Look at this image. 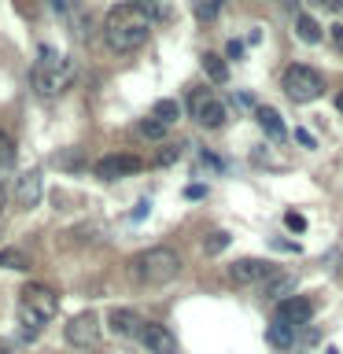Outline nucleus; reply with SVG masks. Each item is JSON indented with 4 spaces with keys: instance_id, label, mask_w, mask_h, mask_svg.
I'll return each instance as SVG.
<instances>
[{
    "instance_id": "obj_5",
    "label": "nucleus",
    "mask_w": 343,
    "mask_h": 354,
    "mask_svg": "<svg viewBox=\"0 0 343 354\" xmlns=\"http://www.w3.org/2000/svg\"><path fill=\"white\" fill-rule=\"evenodd\" d=\"M19 295H22L19 306H22V310H33V314H37L44 325H48V321L55 317V310H59V295H55L48 284H26Z\"/></svg>"
},
{
    "instance_id": "obj_11",
    "label": "nucleus",
    "mask_w": 343,
    "mask_h": 354,
    "mask_svg": "<svg viewBox=\"0 0 343 354\" xmlns=\"http://www.w3.org/2000/svg\"><path fill=\"white\" fill-rule=\"evenodd\" d=\"M96 336H100V321H96L93 310L71 317V325H66V343H74V347H89Z\"/></svg>"
},
{
    "instance_id": "obj_36",
    "label": "nucleus",
    "mask_w": 343,
    "mask_h": 354,
    "mask_svg": "<svg viewBox=\"0 0 343 354\" xmlns=\"http://www.w3.org/2000/svg\"><path fill=\"white\" fill-rule=\"evenodd\" d=\"M151 4H163V0H151Z\"/></svg>"
},
{
    "instance_id": "obj_27",
    "label": "nucleus",
    "mask_w": 343,
    "mask_h": 354,
    "mask_svg": "<svg viewBox=\"0 0 343 354\" xmlns=\"http://www.w3.org/2000/svg\"><path fill=\"white\" fill-rule=\"evenodd\" d=\"M295 140L303 144V148H314V137H310V129H295Z\"/></svg>"
},
{
    "instance_id": "obj_25",
    "label": "nucleus",
    "mask_w": 343,
    "mask_h": 354,
    "mask_svg": "<svg viewBox=\"0 0 343 354\" xmlns=\"http://www.w3.org/2000/svg\"><path fill=\"white\" fill-rule=\"evenodd\" d=\"M177 155H181V148H177V144H166V148L159 151V162L166 166V162H174V159H177Z\"/></svg>"
},
{
    "instance_id": "obj_6",
    "label": "nucleus",
    "mask_w": 343,
    "mask_h": 354,
    "mask_svg": "<svg viewBox=\"0 0 343 354\" xmlns=\"http://www.w3.org/2000/svg\"><path fill=\"white\" fill-rule=\"evenodd\" d=\"M188 111H192V118L203 129H218L221 122H225V107H221V100H214L210 93H203V88L188 96Z\"/></svg>"
},
{
    "instance_id": "obj_1",
    "label": "nucleus",
    "mask_w": 343,
    "mask_h": 354,
    "mask_svg": "<svg viewBox=\"0 0 343 354\" xmlns=\"http://www.w3.org/2000/svg\"><path fill=\"white\" fill-rule=\"evenodd\" d=\"M148 33H151V19L140 4H118V8H111L107 19H104V41H107V48H115V52L140 48V44L148 41Z\"/></svg>"
},
{
    "instance_id": "obj_4",
    "label": "nucleus",
    "mask_w": 343,
    "mask_h": 354,
    "mask_svg": "<svg viewBox=\"0 0 343 354\" xmlns=\"http://www.w3.org/2000/svg\"><path fill=\"white\" fill-rule=\"evenodd\" d=\"M284 93L295 100V104H306V100H317L325 96V77L310 66H288L284 74Z\"/></svg>"
},
{
    "instance_id": "obj_23",
    "label": "nucleus",
    "mask_w": 343,
    "mask_h": 354,
    "mask_svg": "<svg viewBox=\"0 0 343 354\" xmlns=\"http://www.w3.org/2000/svg\"><path fill=\"white\" fill-rule=\"evenodd\" d=\"M140 133H144V137H148V140H163L166 126H163L159 118H144V122H140Z\"/></svg>"
},
{
    "instance_id": "obj_8",
    "label": "nucleus",
    "mask_w": 343,
    "mask_h": 354,
    "mask_svg": "<svg viewBox=\"0 0 343 354\" xmlns=\"http://www.w3.org/2000/svg\"><path fill=\"white\" fill-rule=\"evenodd\" d=\"M310 317H314V303H310L306 295H288L281 299V310H277V321H284V325H310Z\"/></svg>"
},
{
    "instance_id": "obj_7",
    "label": "nucleus",
    "mask_w": 343,
    "mask_h": 354,
    "mask_svg": "<svg viewBox=\"0 0 343 354\" xmlns=\"http://www.w3.org/2000/svg\"><path fill=\"white\" fill-rule=\"evenodd\" d=\"M266 277H273V266L266 259H237L229 266V281L232 284H259Z\"/></svg>"
},
{
    "instance_id": "obj_2",
    "label": "nucleus",
    "mask_w": 343,
    "mask_h": 354,
    "mask_svg": "<svg viewBox=\"0 0 343 354\" xmlns=\"http://www.w3.org/2000/svg\"><path fill=\"white\" fill-rule=\"evenodd\" d=\"M129 273L140 284H170L181 273V254L174 248H148L129 262Z\"/></svg>"
},
{
    "instance_id": "obj_33",
    "label": "nucleus",
    "mask_w": 343,
    "mask_h": 354,
    "mask_svg": "<svg viewBox=\"0 0 343 354\" xmlns=\"http://www.w3.org/2000/svg\"><path fill=\"white\" fill-rule=\"evenodd\" d=\"M4 199H8V192H4V185H0V210H4Z\"/></svg>"
},
{
    "instance_id": "obj_15",
    "label": "nucleus",
    "mask_w": 343,
    "mask_h": 354,
    "mask_svg": "<svg viewBox=\"0 0 343 354\" xmlns=\"http://www.w3.org/2000/svg\"><path fill=\"white\" fill-rule=\"evenodd\" d=\"M266 339H270V347L288 351V347L295 343V328H292V325H284V321H273L270 332H266Z\"/></svg>"
},
{
    "instance_id": "obj_22",
    "label": "nucleus",
    "mask_w": 343,
    "mask_h": 354,
    "mask_svg": "<svg viewBox=\"0 0 343 354\" xmlns=\"http://www.w3.org/2000/svg\"><path fill=\"white\" fill-rule=\"evenodd\" d=\"M225 248H229V232H210L207 243H203L207 254H218V251H225Z\"/></svg>"
},
{
    "instance_id": "obj_32",
    "label": "nucleus",
    "mask_w": 343,
    "mask_h": 354,
    "mask_svg": "<svg viewBox=\"0 0 343 354\" xmlns=\"http://www.w3.org/2000/svg\"><path fill=\"white\" fill-rule=\"evenodd\" d=\"M295 4H299V0H281V8H284V11H295Z\"/></svg>"
},
{
    "instance_id": "obj_17",
    "label": "nucleus",
    "mask_w": 343,
    "mask_h": 354,
    "mask_svg": "<svg viewBox=\"0 0 343 354\" xmlns=\"http://www.w3.org/2000/svg\"><path fill=\"white\" fill-rule=\"evenodd\" d=\"M295 33H299V41H306V44H317L321 37H325V33H321V26L310 15H299L295 19Z\"/></svg>"
},
{
    "instance_id": "obj_10",
    "label": "nucleus",
    "mask_w": 343,
    "mask_h": 354,
    "mask_svg": "<svg viewBox=\"0 0 343 354\" xmlns=\"http://www.w3.org/2000/svg\"><path fill=\"white\" fill-rule=\"evenodd\" d=\"M140 339H144V347H148L151 354H177V336L166 325L148 321V325L140 328Z\"/></svg>"
},
{
    "instance_id": "obj_21",
    "label": "nucleus",
    "mask_w": 343,
    "mask_h": 354,
    "mask_svg": "<svg viewBox=\"0 0 343 354\" xmlns=\"http://www.w3.org/2000/svg\"><path fill=\"white\" fill-rule=\"evenodd\" d=\"M295 288V277H273L270 284H266V295L270 299H281V295H288Z\"/></svg>"
},
{
    "instance_id": "obj_14",
    "label": "nucleus",
    "mask_w": 343,
    "mask_h": 354,
    "mask_svg": "<svg viewBox=\"0 0 343 354\" xmlns=\"http://www.w3.org/2000/svg\"><path fill=\"white\" fill-rule=\"evenodd\" d=\"M254 118H259V126L270 133V137H277V140H284V118L277 115L273 107H266V104H259L254 107Z\"/></svg>"
},
{
    "instance_id": "obj_31",
    "label": "nucleus",
    "mask_w": 343,
    "mask_h": 354,
    "mask_svg": "<svg viewBox=\"0 0 343 354\" xmlns=\"http://www.w3.org/2000/svg\"><path fill=\"white\" fill-rule=\"evenodd\" d=\"M203 192H207V188H203V185H192V188H188V192H185V196H188V199H199V196H203Z\"/></svg>"
},
{
    "instance_id": "obj_29",
    "label": "nucleus",
    "mask_w": 343,
    "mask_h": 354,
    "mask_svg": "<svg viewBox=\"0 0 343 354\" xmlns=\"http://www.w3.org/2000/svg\"><path fill=\"white\" fill-rule=\"evenodd\" d=\"M328 37H332V44H336V48L343 52V26H332V33H328Z\"/></svg>"
},
{
    "instance_id": "obj_9",
    "label": "nucleus",
    "mask_w": 343,
    "mask_h": 354,
    "mask_svg": "<svg viewBox=\"0 0 343 354\" xmlns=\"http://www.w3.org/2000/svg\"><path fill=\"white\" fill-rule=\"evenodd\" d=\"M137 170H140L137 155H107V159L96 162V177H104V181H118V177H129Z\"/></svg>"
},
{
    "instance_id": "obj_28",
    "label": "nucleus",
    "mask_w": 343,
    "mask_h": 354,
    "mask_svg": "<svg viewBox=\"0 0 343 354\" xmlns=\"http://www.w3.org/2000/svg\"><path fill=\"white\" fill-rule=\"evenodd\" d=\"M240 52H243V44H240V41H229V48H225L229 59H240Z\"/></svg>"
},
{
    "instance_id": "obj_35",
    "label": "nucleus",
    "mask_w": 343,
    "mask_h": 354,
    "mask_svg": "<svg viewBox=\"0 0 343 354\" xmlns=\"http://www.w3.org/2000/svg\"><path fill=\"white\" fill-rule=\"evenodd\" d=\"M336 107H340V111H343V93H340V96H336Z\"/></svg>"
},
{
    "instance_id": "obj_24",
    "label": "nucleus",
    "mask_w": 343,
    "mask_h": 354,
    "mask_svg": "<svg viewBox=\"0 0 343 354\" xmlns=\"http://www.w3.org/2000/svg\"><path fill=\"white\" fill-rule=\"evenodd\" d=\"M218 11H221V0H199V4H196V15L203 19V22H210Z\"/></svg>"
},
{
    "instance_id": "obj_20",
    "label": "nucleus",
    "mask_w": 343,
    "mask_h": 354,
    "mask_svg": "<svg viewBox=\"0 0 343 354\" xmlns=\"http://www.w3.org/2000/svg\"><path fill=\"white\" fill-rule=\"evenodd\" d=\"M15 166V140L0 129V170H11Z\"/></svg>"
},
{
    "instance_id": "obj_3",
    "label": "nucleus",
    "mask_w": 343,
    "mask_h": 354,
    "mask_svg": "<svg viewBox=\"0 0 343 354\" xmlns=\"http://www.w3.org/2000/svg\"><path fill=\"white\" fill-rule=\"evenodd\" d=\"M30 77H33V88H37L41 96H59L63 88H71V82H74V63L66 59V55H55L52 48H44Z\"/></svg>"
},
{
    "instance_id": "obj_16",
    "label": "nucleus",
    "mask_w": 343,
    "mask_h": 354,
    "mask_svg": "<svg viewBox=\"0 0 343 354\" xmlns=\"http://www.w3.org/2000/svg\"><path fill=\"white\" fill-rule=\"evenodd\" d=\"M203 71H207V77L210 82H229V66H225V59L221 55H214V52H203Z\"/></svg>"
},
{
    "instance_id": "obj_18",
    "label": "nucleus",
    "mask_w": 343,
    "mask_h": 354,
    "mask_svg": "<svg viewBox=\"0 0 343 354\" xmlns=\"http://www.w3.org/2000/svg\"><path fill=\"white\" fill-rule=\"evenodd\" d=\"M0 266H4V270H15V273H26L30 270V259L19 248H4V251H0Z\"/></svg>"
},
{
    "instance_id": "obj_30",
    "label": "nucleus",
    "mask_w": 343,
    "mask_h": 354,
    "mask_svg": "<svg viewBox=\"0 0 343 354\" xmlns=\"http://www.w3.org/2000/svg\"><path fill=\"white\" fill-rule=\"evenodd\" d=\"M317 8H328V11H336V8H343V0H314Z\"/></svg>"
},
{
    "instance_id": "obj_34",
    "label": "nucleus",
    "mask_w": 343,
    "mask_h": 354,
    "mask_svg": "<svg viewBox=\"0 0 343 354\" xmlns=\"http://www.w3.org/2000/svg\"><path fill=\"white\" fill-rule=\"evenodd\" d=\"M0 354H11V347H8V343H0Z\"/></svg>"
},
{
    "instance_id": "obj_37",
    "label": "nucleus",
    "mask_w": 343,
    "mask_h": 354,
    "mask_svg": "<svg viewBox=\"0 0 343 354\" xmlns=\"http://www.w3.org/2000/svg\"><path fill=\"white\" fill-rule=\"evenodd\" d=\"M328 354H340V351H328Z\"/></svg>"
},
{
    "instance_id": "obj_13",
    "label": "nucleus",
    "mask_w": 343,
    "mask_h": 354,
    "mask_svg": "<svg viewBox=\"0 0 343 354\" xmlns=\"http://www.w3.org/2000/svg\"><path fill=\"white\" fill-rule=\"evenodd\" d=\"M41 174L37 170H30V174H22L19 177V188H15V196H19V203L22 207H37L41 203Z\"/></svg>"
},
{
    "instance_id": "obj_12",
    "label": "nucleus",
    "mask_w": 343,
    "mask_h": 354,
    "mask_svg": "<svg viewBox=\"0 0 343 354\" xmlns=\"http://www.w3.org/2000/svg\"><path fill=\"white\" fill-rule=\"evenodd\" d=\"M107 325H111V332H115V336H140V328H144V321L133 314V310H111L107 314Z\"/></svg>"
},
{
    "instance_id": "obj_26",
    "label": "nucleus",
    "mask_w": 343,
    "mask_h": 354,
    "mask_svg": "<svg viewBox=\"0 0 343 354\" xmlns=\"http://www.w3.org/2000/svg\"><path fill=\"white\" fill-rule=\"evenodd\" d=\"M284 221H288V229H292V232H303V229H306L303 214H284Z\"/></svg>"
},
{
    "instance_id": "obj_19",
    "label": "nucleus",
    "mask_w": 343,
    "mask_h": 354,
    "mask_svg": "<svg viewBox=\"0 0 343 354\" xmlns=\"http://www.w3.org/2000/svg\"><path fill=\"white\" fill-rule=\"evenodd\" d=\"M177 115H181V107H177V100H159L151 111V118H159L163 126H170V122H177Z\"/></svg>"
}]
</instances>
